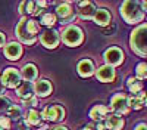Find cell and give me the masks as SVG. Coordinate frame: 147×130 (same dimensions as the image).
<instances>
[{
    "instance_id": "obj_1",
    "label": "cell",
    "mask_w": 147,
    "mask_h": 130,
    "mask_svg": "<svg viewBox=\"0 0 147 130\" xmlns=\"http://www.w3.org/2000/svg\"><path fill=\"white\" fill-rule=\"evenodd\" d=\"M40 31V24L35 19L22 16L16 25V37L24 44H34L37 42V34Z\"/></svg>"
},
{
    "instance_id": "obj_2",
    "label": "cell",
    "mask_w": 147,
    "mask_h": 130,
    "mask_svg": "<svg viewBox=\"0 0 147 130\" xmlns=\"http://www.w3.org/2000/svg\"><path fill=\"white\" fill-rule=\"evenodd\" d=\"M129 44H131V49L138 56L147 58V22L137 27L131 33Z\"/></svg>"
},
{
    "instance_id": "obj_3",
    "label": "cell",
    "mask_w": 147,
    "mask_h": 130,
    "mask_svg": "<svg viewBox=\"0 0 147 130\" xmlns=\"http://www.w3.org/2000/svg\"><path fill=\"white\" fill-rule=\"evenodd\" d=\"M121 15L128 24H137L144 19V10L138 2H124L121 6Z\"/></svg>"
},
{
    "instance_id": "obj_4",
    "label": "cell",
    "mask_w": 147,
    "mask_h": 130,
    "mask_svg": "<svg viewBox=\"0 0 147 130\" xmlns=\"http://www.w3.org/2000/svg\"><path fill=\"white\" fill-rule=\"evenodd\" d=\"M62 40L66 46H71V47H75V46H80L84 40V34H82V30L77 25H69L65 28V31L62 33Z\"/></svg>"
},
{
    "instance_id": "obj_5",
    "label": "cell",
    "mask_w": 147,
    "mask_h": 130,
    "mask_svg": "<svg viewBox=\"0 0 147 130\" xmlns=\"http://www.w3.org/2000/svg\"><path fill=\"white\" fill-rule=\"evenodd\" d=\"M110 108H112L116 114L125 115L129 111V105H128V96L125 93H116L110 99Z\"/></svg>"
},
{
    "instance_id": "obj_6",
    "label": "cell",
    "mask_w": 147,
    "mask_h": 130,
    "mask_svg": "<svg viewBox=\"0 0 147 130\" xmlns=\"http://www.w3.org/2000/svg\"><path fill=\"white\" fill-rule=\"evenodd\" d=\"M0 78H2V83H3L5 87L15 89V87L19 86L22 77H21V73H19L18 69H15V68H6Z\"/></svg>"
},
{
    "instance_id": "obj_7",
    "label": "cell",
    "mask_w": 147,
    "mask_h": 130,
    "mask_svg": "<svg viewBox=\"0 0 147 130\" xmlns=\"http://www.w3.org/2000/svg\"><path fill=\"white\" fill-rule=\"evenodd\" d=\"M41 118H44L47 121H55V123L62 121L65 118V110L60 105H49L43 110Z\"/></svg>"
},
{
    "instance_id": "obj_8",
    "label": "cell",
    "mask_w": 147,
    "mask_h": 130,
    "mask_svg": "<svg viewBox=\"0 0 147 130\" xmlns=\"http://www.w3.org/2000/svg\"><path fill=\"white\" fill-rule=\"evenodd\" d=\"M105 61H106V65L109 67H118L124 62V52H122L119 47L113 46V47H109L107 50H105Z\"/></svg>"
},
{
    "instance_id": "obj_9",
    "label": "cell",
    "mask_w": 147,
    "mask_h": 130,
    "mask_svg": "<svg viewBox=\"0 0 147 130\" xmlns=\"http://www.w3.org/2000/svg\"><path fill=\"white\" fill-rule=\"evenodd\" d=\"M40 42L44 47H47V49H55V47H57L59 42H60V35L56 30H52V28H47L41 33L40 35Z\"/></svg>"
},
{
    "instance_id": "obj_10",
    "label": "cell",
    "mask_w": 147,
    "mask_h": 130,
    "mask_svg": "<svg viewBox=\"0 0 147 130\" xmlns=\"http://www.w3.org/2000/svg\"><path fill=\"white\" fill-rule=\"evenodd\" d=\"M56 15L59 16L60 19V24H68V22H72L75 19V12H74L72 6L69 3H60L57 5L56 7Z\"/></svg>"
},
{
    "instance_id": "obj_11",
    "label": "cell",
    "mask_w": 147,
    "mask_h": 130,
    "mask_svg": "<svg viewBox=\"0 0 147 130\" xmlns=\"http://www.w3.org/2000/svg\"><path fill=\"white\" fill-rule=\"evenodd\" d=\"M43 7L37 3V2H22L19 5V12L21 15H25V14H30L32 16H38V15H43Z\"/></svg>"
},
{
    "instance_id": "obj_12",
    "label": "cell",
    "mask_w": 147,
    "mask_h": 130,
    "mask_svg": "<svg viewBox=\"0 0 147 130\" xmlns=\"http://www.w3.org/2000/svg\"><path fill=\"white\" fill-rule=\"evenodd\" d=\"M115 69L112 67H109V65H103L100 67L99 69L96 71V77L99 81L102 83H110V81H113L115 80Z\"/></svg>"
},
{
    "instance_id": "obj_13",
    "label": "cell",
    "mask_w": 147,
    "mask_h": 130,
    "mask_svg": "<svg viewBox=\"0 0 147 130\" xmlns=\"http://www.w3.org/2000/svg\"><path fill=\"white\" fill-rule=\"evenodd\" d=\"M128 105L129 110H141L143 106H147V93L146 92H140L134 96H128Z\"/></svg>"
},
{
    "instance_id": "obj_14",
    "label": "cell",
    "mask_w": 147,
    "mask_h": 130,
    "mask_svg": "<svg viewBox=\"0 0 147 130\" xmlns=\"http://www.w3.org/2000/svg\"><path fill=\"white\" fill-rule=\"evenodd\" d=\"M5 55L10 61H16L19 59V56L22 55V46L16 42H10L9 44L5 46Z\"/></svg>"
},
{
    "instance_id": "obj_15",
    "label": "cell",
    "mask_w": 147,
    "mask_h": 130,
    "mask_svg": "<svg viewBox=\"0 0 147 130\" xmlns=\"http://www.w3.org/2000/svg\"><path fill=\"white\" fill-rule=\"evenodd\" d=\"M32 87H34L35 95H38V96H41V98L49 96V95L52 93V89H53V87H52V83L49 81V80H46V78L35 81V84H34Z\"/></svg>"
},
{
    "instance_id": "obj_16",
    "label": "cell",
    "mask_w": 147,
    "mask_h": 130,
    "mask_svg": "<svg viewBox=\"0 0 147 130\" xmlns=\"http://www.w3.org/2000/svg\"><path fill=\"white\" fill-rule=\"evenodd\" d=\"M78 6H80L78 14L82 19H93L96 10H97V7L93 2H81Z\"/></svg>"
},
{
    "instance_id": "obj_17",
    "label": "cell",
    "mask_w": 147,
    "mask_h": 130,
    "mask_svg": "<svg viewBox=\"0 0 147 130\" xmlns=\"http://www.w3.org/2000/svg\"><path fill=\"white\" fill-rule=\"evenodd\" d=\"M94 22L97 24V25L100 27H106L110 24V19H112V15H110V12L107 9H97L96 14L93 16Z\"/></svg>"
},
{
    "instance_id": "obj_18",
    "label": "cell",
    "mask_w": 147,
    "mask_h": 130,
    "mask_svg": "<svg viewBox=\"0 0 147 130\" xmlns=\"http://www.w3.org/2000/svg\"><path fill=\"white\" fill-rule=\"evenodd\" d=\"M16 95L22 101H25L28 98H32L34 96V87H32V84L28 83V81H21L19 86L16 87Z\"/></svg>"
},
{
    "instance_id": "obj_19",
    "label": "cell",
    "mask_w": 147,
    "mask_h": 130,
    "mask_svg": "<svg viewBox=\"0 0 147 130\" xmlns=\"http://www.w3.org/2000/svg\"><path fill=\"white\" fill-rule=\"evenodd\" d=\"M77 69H78V74L81 77H90L94 74V64L91 59H82V61L78 62Z\"/></svg>"
},
{
    "instance_id": "obj_20",
    "label": "cell",
    "mask_w": 147,
    "mask_h": 130,
    "mask_svg": "<svg viewBox=\"0 0 147 130\" xmlns=\"http://www.w3.org/2000/svg\"><path fill=\"white\" fill-rule=\"evenodd\" d=\"M37 76H38V69H37V67L34 64H27V65L22 67L21 77L25 80V81L31 83V81H34L37 78Z\"/></svg>"
},
{
    "instance_id": "obj_21",
    "label": "cell",
    "mask_w": 147,
    "mask_h": 130,
    "mask_svg": "<svg viewBox=\"0 0 147 130\" xmlns=\"http://www.w3.org/2000/svg\"><path fill=\"white\" fill-rule=\"evenodd\" d=\"M107 114H109V108L105 106V105H96L94 108L90 111V117L97 123H100L102 120H106Z\"/></svg>"
},
{
    "instance_id": "obj_22",
    "label": "cell",
    "mask_w": 147,
    "mask_h": 130,
    "mask_svg": "<svg viewBox=\"0 0 147 130\" xmlns=\"http://www.w3.org/2000/svg\"><path fill=\"white\" fill-rule=\"evenodd\" d=\"M125 121H124V118L119 117V115H109L106 118V126L109 130H121L122 127H124Z\"/></svg>"
},
{
    "instance_id": "obj_23",
    "label": "cell",
    "mask_w": 147,
    "mask_h": 130,
    "mask_svg": "<svg viewBox=\"0 0 147 130\" xmlns=\"http://www.w3.org/2000/svg\"><path fill=\"white\" fill-rule=\"evenodd\" d=\"M41 114L35 110H30L27 112V118H25V123L27 124H31V126H40L41 124Z\"/></svg>"
},
{
    "instance_id": "obj_24",
    "label": "cell",
    "mask_w": 147,
    "mask_h": 130,
    "mask_svg": "<svg viewBox=\"0 0 147 130\" xmlns=\"http://www.w3.org/2000/svg\"><path fill=\"white\" fill-rule=\"evenodd\" d=\"M127 84H128V89H129L131 93L137 95V93H140L143 90V83L138 78H136V77H129L128 81H127Z\"/></svg>"
},
{
    "instance_id": "obj_25",
    "label": "cell",
    "mask_w": 147,
    "mask_h": 130,
    "mask_svg": "<svg viewBox=\"0 0 147 130\" xmlns=\"http://www.w3.org/2000/svg\"><path fill=\"white\" fill-rule=\"evenodd\" d=\"M7 115L12 120H19L22 117V108L18 105H10V108L7 110Z\"/></svg>"
},
{
    "instance_id": "obj_26",
    "label": "cell",
    "mask_w": 147,
    "mask_h": 130,
    "mask_svg": "<svg viewBox=\"0 0 147 130\" xmlns=\"http://www.w3.org/2000/svg\"><path fill=\"white\" fill-rule=\"evenodd\" d=\"M41 24L43 25H46V27H53L55 24H56V15H53V14H43L41 15Z\"/></svg>"
},
{
    "instance_id": "obj_27",
    "label": "cell",
    "mask_w": 147,
    "mask_h": 130,
    "mask_svg": "<svg viewBox=\"0 0 147 130\" xmlns=\"http://www.w3.org/2000/svg\"><path fill=\"white\" fill-rule=\"evenodd\" d=\"M136 73H137V77H136V78H138V80L147 78V64H146V62H140V64L137 65Z\"/></svg>"
},
{
    "instance_id": "obj_28",
    "label": "cell",
    "mask_w": 147,
    "mask_h": 130,
    "mask_svg": "<svg viewBox=\"0 0 147 130\" xmlns=\"http://www.w3.org/2000/svg\"><path fill=\"white\" fill-rule=\"evenodd\" d=\"M81 130H106V127L102 123H90V124H85Z\"/></svg>"
},
{
    "instance_id": "obj_29",
    "label": "cell",
    "mask_w": 147,
    "mask_h": 130,
    "mask_svg": "<svg viewBox=\"0 0 147 130\" xmlns=\"http://www.w3.org/2000/svg\"><path fill=\"white\" fill-rule=\"evenodd\" d=\"M10 108V101L5 96H0V112H5Z\"/></svg>"
},
{
    "instance_id": "obj_30",
    "label": "cell",
    "mask_w": 147,
    "mask_h": 130,
    "mask_svg": "<svg viewBox=\"0 0 147 130\" xmlns=\"http://www.w3.org/2000/svg\"><path fill=\"white\" fill-rule=\"evenodd\" d=\"M10 127V118L9 117H0V129L9 130Z\"/></svg>"
},
{
    "instance_id": "obj_31",
    "label": "cell",
    "mask_w": 147,
    "mask_h": 130,
    "mask_svg": "<svg viewBox=\"0 0 147 130\" xmlns=\"http://www.w3.org/2000/svg\"><path fill=\"white\" fill-rule=\"evenodd\" d=\"M22 103L27 105V106H35V105H37V98H35V96L28 98V99H25V101H22Z\"/></svg>"
},
{
    "instance_id": "obj_32",
    "label": "cell",
    "mask_w": 147,
    "mask_h": 130,
    "mask_svg": "<svg viewBox=\"0 0 147 130\" xmlns=\"http://www.w3.org/2000/svg\"><path fill=\"white\" fill-rule=\"evenodd\" d=\"M5 43H6V35H5L2 31H0V47L5 46Z\"/></svg>"
},
{
    "instance_id": "obj_33",
    "label": "cell",
    "mask_w": 147,
    "mask_h": 130,
    "mask_svg": "<svg viewBox=\"0 0 147 130\" xmlns=\"http://www.w3.org/2000/svg\"><path fill=\"white\" fill-rule=\"evenodd\" d=\"M134 130H147V124H144V123H140V124H137V127L134 129Z\"/></svg>"
},
{
    "instance_id": "obj_34",
    "label": "cell",
    "mask_w": 147,
    "mask_h": 130,
    "mask_svg": "<svg viewBox=\"0 0 147 130\" xmlns=\"http://www.w3.org/2000/svg\"><path fill=\"white\" fill-rule=\"evenodd\" d=\"M19 130H28V124L27 123H19Z\"/></svg>"
},
{
    "instance_id": "obj_35",
    "label": "cell",
    "mask_w": 147,
    "mask_h": 130,
    "mask_svg": "<svg viewBox=\"0 0 147 130\" xmlns=\"http://www.w3.org/2000/svg\"><path fill=\"white\" fill-rule=\"evenodd\" d=\"M5 93V86H3V83H2V78H0V96Z\"/></svg>"
},
{
    "instance_id": "obj_36",
    "label": "cell",
    "mask_w": 147,
    "mask_h": 130,
    "mask_svg": "<svg viewBox=\"0 0 147 130\" xmlns=\"http://www.w3.org/2000/svg\"><path fill=\"white\" fill-rule=\"evenodd\" d=\"M140 5H141V7H143V10H147V0H146V2H141Z\"/></svg>"
},
{
    "instance_id": "obj_37",
    "label": "cell",
    "mask_w": 147,
    "mask_h": 130,
    "mask_svg": "<svg viewBox=\"0 0 147 130\" xmlns=\"http://www.w3.org/2000/svg\"><path fill=\"white\" fill-rule=\"evenodd\" d=\"M53 130H68L66 127H63V126H57V127H55Z\"/></svg>"
},
{
    "instance_id": "obj_38",
    "label": "cell",
    "mask_w": 147,
    "mask_h": 130,
    "mask_svg": "<svg viewBox=\"0 0 147 130\" xmlns=\"http://www.w3.org/2000/svg\"><path fill=\"white\" fill-rule=\"evenodd\" d=\"M0 130H3V129H0Z\"/></svg>"
}]
</instances>
